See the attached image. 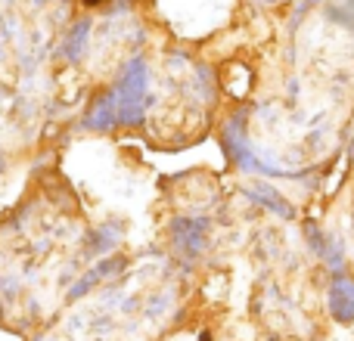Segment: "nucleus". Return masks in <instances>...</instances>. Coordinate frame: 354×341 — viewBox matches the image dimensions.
Here are the masks:
<instances>
[]
</instances>
